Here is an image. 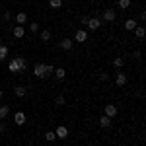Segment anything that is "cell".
Here are the masks:
<instances>
[{"label": "cell", "instance_id": "10", "mask_svg": "<svg viewBox=\"0 0 146 146\" xmlns=\"http://www.w3.org/2000/svg\"><path fill=\"white\" fill-rule=\"evenodd\" d=\"M60 47H62L64 51H70V49H72V39H62V41H60Z\"/></svg>", "mask_w": 146, "mask_h": 146}, {"label": "cell", "instance_id": "1", "mask_svg": "<svg viewBox=\"0 0 146 146\" xmlns=\"http://www.w3.org/2000/svg\"><path fill=\"white\" fill-rule=\"evenodd\" d=\"M33 74L37 76V78H47V68H45V64H35Z\"/></svg>", "mask_w": 146, "mask_h": 146}, {"label": "cell", "instance_id": "19", "mask_svg": "<svg viewBox=\"0 0 146 146\" xmlns=\"http://www.w3.org/2000/svg\"><path fill=\"white\" fill-rule=\"evenodd\" d=\"M25 88H22V86H18V88H16V90H14V94H16V96H18V98H23V96H25Z\"/></svg>", "mask_w": 146, "mask_h": 146}, {"label": "cell", "instance_id": "9", "mask_svg": "<svg viewBox=\"0 0 146 146\" xmlns=\"http://www.w3.org/2000/svg\"><path fill=\"white\" fill-rule=\"evenodd\" d=\"M16 62H18V66H20V70H25L27 68V62H25V58H22V56H16Z\"/></svg>", "mask_w": 146, "mask_h": 146}, {"label": "cell", "instance_id": "24", "mask_svg": "<svg viewBox=\"0 0 146 146\" xmlns=\"http://www.w3.org/2000/svg\"><path fill=\"white\" fill-rule=\"evenodd\" d=\"M113 64H115V66H117V68H121V66H123V64H125V60H123V58H121V56H117V58L113 60Z\"/></svg>", "mask_w": 146, "mask_h": 146}, {"label": "cell", "instance_id": "3", "mask_svg": "<svg viewBox=\"0 0 146 146\" xmlns=\"http://www.w3.org/2000/svg\"><path fill=\"white\" fill-rule=\"evenodd\" d=\"M105 115H107V117H115V115H117V107H115L113 103H107V105H105Z\"/></svg>", "mask_w": 146, "mask_h": 146}, {"label": "cell", "instance_id": "17", "mask_svg": "<svg viewBox=\"0 0 146 146\" xmlns=\"http://www.w3.org/2000/svg\"><path fill=\"white\" fill-rule=\"evenodd\" d=\"M8 56V47L6 45H0V60H4Z\"/></svg>", "mask_w": 146, "mask_h": 146}, {"label": "cell", "instance_id": "23", "mask_svg": "<svg viewBox=\"0 0 146 146\" xmlns=\"http://www.w3.org/2000/svg\"><path fill=\"white\" fill-rule=\"evenodd\" d=\"M45 138H47V140H49V142H53V140H55V138H56V135H55V133H53V131H49V133H45Z\"/></svg>", "mask_w": 146, "mask_h": 146}, {"label": "cell", "instance_id": "18", "mask_svg": "<svg viewBox=\"0 0 146 146\" xmlns=\"http://www.w3.org/2000/svg\"><path fill=\"white\" fill-rule=\"evenodd\" d=\"M23 33H25V29H23L22 25H18V27H14V35H16V37H23Z\"/></svg>", "mask_w": 146, "mask_h": 146}, {"label": "cell", "instance_id": "13", "mask_svg": "<svg viewBox=\"0 0 146 146\" xmlns=\"http://www.w3.org/2000/svg\"><path fill=\"white\" fill-rule=\"evenodd\" d=\"M125 27H127L129 31H135V27H136V22H135V20H127V22H125Z\"/></svg>", "mask_w": 146, "mask_h": 146}, {"label": "cell", "instance_id": "27", "mask_svg": "<svg viewBox=\"0 0 146 146\" xmlns=\"http://www.w3.org/2000/svg\"><path fill=\"white\" fill-rule=\"evenodd\" d=\"M45 68H47V76H49V74H53V72H55V68L51 66V64H45Z\"/></svg>", "mask_w": 146, "mask_h": 146}, {"label": "cell", "instance_id": "25", "mask_svg": "<svg viewBox=\"0 0 146 146\" xmlns=\"http://www.w3.org/2000/svg\"><path fill=\"white\" fill-rule=\"evenodd\" d=\"M29 31H31V33H37V31H39V23L33 22L31 25H29Z\"/></svg>", "mask_w": 146, "mask_h": 146}, {"label": "cell", "instance_id": "22", "mask_svg": "<svg viewBox=\"0 0 146 146\" xmlns=\"http://www.w3.org/2000/svg\"><path fill=\"white\" fill-rule=\"evenodd\" d=\"M49 4H51V8H56V10H58V8L62 6V0H51Z\"/></svg>", "mask_w": 146, "mask_h": 146}, {"label": "cell", "instance_id": "8", "mask_svg": "<svg viewBox=\"0 0 146 146\" xmlns=\"http://www.w3.org/2000/svg\"><path fill=\"white\" fill-rule=\"evenodd\" d=\"M115 84H117L119 88H123L125 84H127V76H125V74H117V78H115Z\"/></svg>", "mask_w": 146, "mask_h": 146}, {"label": "cell", "instance_id": "26", "mask_svg": "<svg viewBox=\"0 0 146 146\" xmlns=\"http://www.w3.org/2000/svg\"><path fill=\"white\" fill-rule=\"evenodd\" d=\"M119 6H121V8H129V6H131V0H119Z\"/></svg>", "mask_w": 146, "mask_h": 146}, {"label": "cell", "instance_id": "21", "mask_svg": "<svg viewBox=\"0 0 146 146\" xmlns=\"http://www.w3.org/2000/svg\"><path fill=\"white\" fill-rule=\"evenodd\" d=\"M41 39H43V41H49V39H51V31H49V29H43V31H41Z\"/></svg>", "mask_w": 146, "mask_h": 146}, {"label": "cell", "instance_id": "14", "mask_svg": "<svg viewBox=\"0 0 146 146\" xmlns=\"http://www.w3.org/2000/svg\"><path fill=\"white\" fill-rule=\"evenodd\" d=\"M100 125H101V127H109V125H111V117L103 115V117L100 119Z\"/></svg>", "mask_w": 146, "mask_h": 146}, {"label": "cell", "instance_id": "4", "mask_svg": "<svg viewBox=\"0 0 146 146\" xmlns=\"http://www.w3.org/2000/svg\"><path fill=\"white\" fill-rule=\"evenodd\" d=\"M14 121H16V125H25V113L18 111L16 115H14Z\"/></svg>", "mask_w": 146, "mask_h": 146}, {"label": "cell", "instance_id": "5", "mask_svg": "<svg viewBox=\"0 0 146 146\" xmlns=\"http://www.w3.org/2000/svg\"><path fill=\"white\" fill-rule=\"evenodd\" d=\"M115 18H117L115 10H105V12H103V20H105V22H113Z\"/></svg>", "mask_w": 146, "mask_h": 146}, {"label": "cell", "instance_id": "11", "mask_svg": "<svg viewBox=\"0 0 146 146\" xmlns=\"http://www.w3.org/2000/svg\"><path fill=\"white\" fill-rule=\"evenodd\" d=\"M16 20H18V23H20V25H22V23L27 22V14H25V12H20V14L16 16Z\"/></svg>", "mask_w": 146, "mask_h": 146}, {"label": "cell", "instance_id": "7", "mask_svg": "<svg viewBox=\"0 0 146 146\" xmlns=\"http://www.w3.org/2000/svg\"><path fill=\"white\" fill-rule=\"evenodd\" d=\"M55 135H56V138H66V135H68V129H66V127H58Z\"/></svg>", "mask_w": 146, "mask_h": 146}, {"label": "cell", "instance_id": "12", "mask_svg": "<svg viewBox=\"0 0 146 146\" xmlns=\"http://www.w3.org/2000/svg\"><path fill=\"white\" fill-rule=\"evenodd\" d=\"M8 113H10V107H8V105H2V107H0V119H6Z\"/></svg>", "mask_w": 146, "mask_h": 146}, {"label": "cell", "instance_id": "16", "mask_svg": "<svg viewBox=\"0 0 146 146\" xmlns=\"http://www.w3.org/2000/svg\"><path fill=\"white\" fill-rule=\"evenodd\" d=\"M10 72H16V74H18V72H22V70H20V66H18V62H16V58H14V60H10Z\"/></svg>", "mask_w": 146, "mask_h": 146}, {"label": "cell", "instance_id": "15", "mask_svg": "<svg viewBox=\"0 0 146 146\" xmlns=\"http://www.w3.org/2000/svg\"><path fill=\"white\" fill-rule=\"evenodd\" d=\"M135 33H136V37H138V39H144L146 31H144V27H138V25H136V27H135Z\"/></svg>", "mask_w": 146, "mask_h": 146}, {"label": "cell", "instance_id": "29", "mask_svg": "<svg viewBox=\"0 0 146 146\" xmlns=\"http://www.w3.org/2000/svg\"><path fill=\"white\" fill-rule=\"evenodd\" d=\"M107 78H109V74H105V72H103V74H100V80H103V82H105Z\"/></svg>", "mask_w": 146, "mask_h": 146}, {"label": "cell", "instance_id": "28", "mask_svg": "<svg viewBox=\"0 0 146 146\" xmlns=\"http://www.w3.org/2000/svg\"><path fill=\"white\" fill-rule=\"evenodd\" d=\"M56 103H58V105H62V103H64V98H62V96H58V98H56Z\"/></svg>", "mask_w": 146, "mask_h": 146}, {"label": "cell", "instance_id": "6", "mask_svg": "<svg viewBox=\"0 0 146 146\" xmlns=\"http://www.w3.org/2000/svg\"><path fill=\"white\" fill-rule=\"evenodd\" d=\"M74 39H76L78 43H84V41L88 39V33H86L84 29H80V31H76V37H74Z\"/></svg>", "mask_w": 146, "mask_h": 146}, {"label": "cell", "instance_id": "2", "mask_svg": "<svg viewBox=\"0 0 146 146\" xmlns=\"http://www.w3.org/2000/svg\"><path fill=\"white\" fill-rule=\"evenodd\" d=\"M86 25H88V29L96 31V29H98V27L101 25V22L98 20V18H88V23H86Z\"/></svg>", "mask_w": 146, "mask_h": 146}, {"label": "cell", "instance_id": "20", "mask_svg": "<svg viewBox=\"0 0 146 146\" xmlns=\"http://www.w3.org/2000/svg\"><path fill=\"white\" fill-rule=\"evenodd\" d=\"M53 74H55V76H56V78H58V80H62V78H64V76H66V72H64L62 68H56V70H55V72H53Z\"/></svg>", "mask_w": 146, "mask_h": 146}, {"label": "cell", "instance_id": "30", "mask_svg": "<svg viewBox=\"0 0 146 146\" xmlns=\"http://www.w3.org/2000/svg\"><path fill=\"white\" fill-rule=\"evenodd\" d=\"M2 96H4V92H2V90H0V98H2Z\"/></svg>", "mask_w": 146, "mask_h": 146}]
</instances>
